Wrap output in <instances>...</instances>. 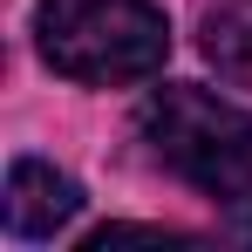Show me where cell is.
Returning <instances> with one entry per match:
<instances>
[{"mask_svg":"<svg viewBox=\"0 0 252 252\" xmlns=\"http://www.w3.org/2000/svg\"><path fill=\"white\" fill-rule=\"evenodd\" d=\"M34 48L55 75L82 89L150 82L170 55V28L150 0H41Z\"/></svg>","mask_w":252,"mask_h":252,"instance_id":"cell-1","label":"cell"},{"mask_svg":"<svg viewBox=\"0 0 252 252\" xmlns=\"http://www.w3.org/2000/svg\"><path fill=\"white\" fill-rule=\"evenodd\" d=\"M143 143L164 170H177L211 205H252V116L211 89L170 82L143 102Z\"/></svg>","mask_w":252,"mask_h":252,"instance_id":"cell-2","label":"cell"},{"mask_svg":"<svg viewBox=\"0 0 252 252\" xmlns=\"http://www.w3.org/2000/svg\"><path fill=\"white\" fill-rule=\"evenodd\" d=\"M75 211H82V191H75V177H62L55 164L21 157L7 170V232L14 239H55Z\"/></svg>","mask_w":252,"mask_h":252,"instance_id":"cell-3","label":"cell"},{"mask_svg":"<svg viewBox=\"0 0 252 252\" xmlns=\"http://www.w3.org/2000/svg\"><path fill=\"white\" fill-rule=\"evenodd\" d=\"M198 34H205V55L218 75L252 82V0H211Z\"/></svg>","mask_w":252,"mask_h":252,"instance_id":"cell-4","label":"cell"}]
</instances>
